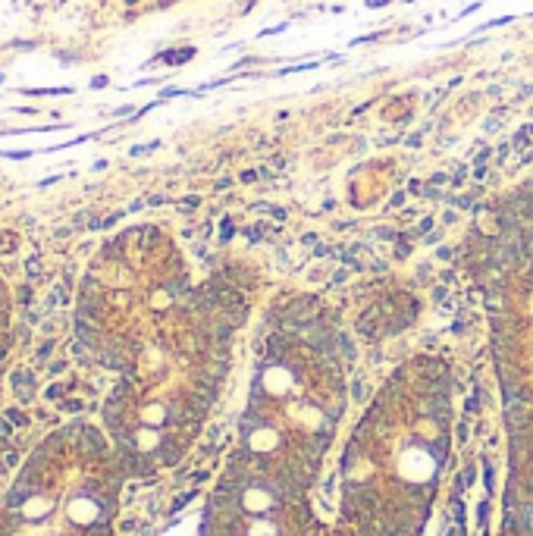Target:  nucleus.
<instances>
[{
	"instance_id": "f257e3e1",
	"label": "nucleus",
	"mask_w": 533,
	"mask_h": 536,
	"mask_svg": "<svg viewBox=\"0 0 533 536\" xmlns=\"http://www.w3.org/2000/svg\"><path fill=\"white\" fill-rule=\"evenodd\" d=\"M401 473H405L411 483H426V480L436 473V458H433L426 448H408L401 455Z\"/></svg>"
},
{
	"instance_id": "f03ea898",
	"label": "nucleus",
	"mask_w": 533,
	"mask_h": 536,
	"mask_svg": "<svg viewBox=\"0 0 533 536\" xmlns=\"http://www.w3.org/2000/svg\"><path fill=\"white\" fill-rule=\"evenodd\" d=\"M273 492L270 489H263V486H251V489H245V496H242V505L248 511H254V514H263V511H270L273 508Z\"/></svg>"
},
{
	"instance_id": "7ed1b4c3",
	"label": "nucleus",
	"mask_w": 533,
	"mask_h": 536,
	"mask_svg": "<svg viewBox=\"0 0 533 536\" xmlns=\"http://www.w3.org/2000/svg\"><path fill=\"white\" fill-rule=\"evenodd\" d=\"M248 536H279V533H276V527H273V523H267V521H257L254 527L248 530Z\"/></svg>"
}]
</instances>
